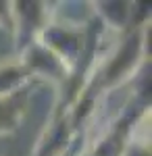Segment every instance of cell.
Masks as SVG:
<instances>
[{
	"label": "cell",
	"instance_id": "1",
	"mask_svg": "<svg viewBox=\"0 0 152 156\" xmlns=\"http://www.w3.org/2000/svg\"><path fill=\"white\" fill-rule=\"evenodd\" d=\"M46 2H11L13 9V34L17 56L34 44L42 29L50 23V11Z\"/></svg>",
	"mask_w": 152,
	"mask_h": 156
},
{
	"label": "cell",
	"instance_id": "2",
	"mask_svg": "<svg viewBox=\"0 0 152 156\" xmlns=\"http://www.w3.org/2000/svg\"><path fill=\"white\" fill-rule=\"evenodd\" d=\"M29 96H31V87L0 98V135H9L19 129L29 106Z\"/></svg>",
	"mask_w": 152,
	"mask_h": 156
},
{
	"label": "cell",
	"instance_id": "3",
	"mask_svg": "<svg viewBox=\"0 0 152 156\" xmlns=\"http://www.w3.org/2000/svg\"><path fill=\"white\" fill-rule=\"evenodd\" d=\"M34 75L19 58L0 65V98L27 90L34 85Z\"/></svg>",
	"mask_w": 152,
	"mask_h": 156
},
{
	"label": "cell",
	"instance_id": "4",
	"mask_svg": "<svg viewBox=\"0 0 152 156\" xmlns=\"http://www.w3.org/2000/svg\"><path fill=\"white\" fill-rule=\"evenodd\" d=\"M94 6H98L96 19L104 27L108 25V27H117V29H125V31L131 27V21H129L131 11H133L131 2H98Z\"/></svg>",
	"mask_w": 152,
	"mask_h": 156
},
{
	"label": "cell",
	"instance_id": "5",
	"mask_svg": "<svg viewBox=\"0 0 152 156\" xmlns=\"http://www.w3.org/2000/svg\"><path fill=\"white\" fill-rule=\"evenodd\" d=\"M0 27L13 34V9L11 2H0Z\"/></svg>",
	"mask_w": 152,
	"mask_h": 156
}]
</instances>
